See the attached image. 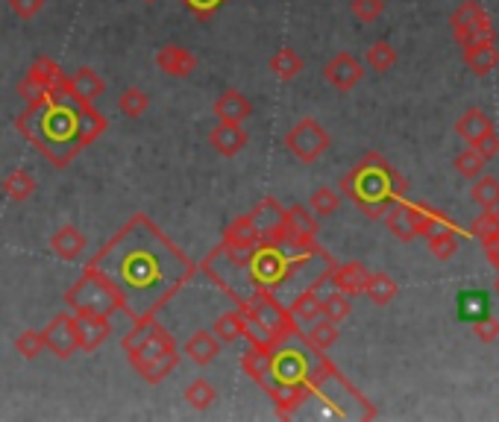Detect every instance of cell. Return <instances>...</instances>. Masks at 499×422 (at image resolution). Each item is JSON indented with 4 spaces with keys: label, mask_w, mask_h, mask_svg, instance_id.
Listing matches in <instances>:
<instances>
[{
    "label": "cell",
    "mask_w": 499,
    "mask_h": 422,
    "mask_svg": "<svg viewBox=\"0 0 499 422\" xmlns=\"http://www.w3.org/2000/svg\"><path fill=\"white\" fill-rule=\"evenodd\" d=\"M88 264L115 285L124 299V314L133 323L153 320L197 273L194 261L141 211Z\"/></svg>",
    "instance_id": "1"
},
{
    "label": "cell",
    "mask_w": 499,
    "mask_h": 422,
    "mask_svg": "<svg viewBox=\"0 0 499 422\" xmlns=\"http://www.w3.org/2000/svg\"><path fill=\"white\" fill-rule=\"evenodd\" d=\"M15 126L50 165L65 170L88 144H95L109 129V121L95 106H83L68 95L50 91V97L38 109H24L18 115Z\"/></svg>",
    "instance_id": "2"
},
{
    "label": "cell",
    "mask_w": 499,
    "mask_h": 422,
    "mask_svg": "<svg viewBox=\"0 0 499 422\" xmlns=\"http://www.w3.org/2000/svg\"><path fill=\"white\" fill-rule=\"evenodd\" d=\"M338 191L352 206H359L362 215L379 220L391 203L409 196V179L397 167H391L379 153H367L347 176H341Z\"/></svg>",
    "instance_id": "3"
},
{
    "label": "cell",
    "mask_w": 499,
    "mask_h": 422,
    "mask_svg": "<svg viewBox=\"0 0 499 422\" xmlns=\"http://www.w3.org/2000/svg\"><path fill=\"white\" fill-rule=\"evenodd\" d=\"M121 347L127 352V361L148 385H159L179 367L182 352L177 347L174 335L165 326L153 320H138L124 335Z\"/></svg>",
    "instance_id": "4"
},
{
    "label": "cell",
    "mask_w": 499,
    "mask_h": 422,
    "mask_svg": "<svg viewBox=\"0 0 499 422\" xmlns=\"http://www.w3.org/2000/svg\"><path fill=\"white\" fill-rule=\"evenodd\" d=\"M239 308L247 320L244 337L250 340V347L270 352L277 343L300 335V323L294 320V314L288 311L285 302H280L273 294H268V290L250 294L244 302H239Z\"/></svg>",
    "instance_id": "5"
},
{
    "label": "cell",
    "mask_w": 499,
    "mask_h": 422,
    "mask_svg": "<svg viewBox=\"0 0 499 422\" xmlns=\"http://www.w3.org/2000/svg\"><path fill=\"white\" fill-rule=\"evenodd\" d=\"M65 306H68L71 314L115 316L117 311H124V299L107 276H103L97 267H91V264H86L80 279L65 290Z\"/></svg>",
    "instance_id": "6"
},
{
    "label": "cell",
    "mask_w": 499,
    "mask_h": 422,
    "mask_svg": "<svg viewBox=\"0 0 499 422\" xmlns=\"http://www.w3.org/2000/svg\"><path fill=\"white\" fill-rule=\"evenodd\" d=\"M314 349H309L303 340L288 337L282 343H277L268 352V381L261 387L268 393L280 390V387H294V385H309V373L314 364Z\"/></svg>",
    "instance_id": "7"
},
{
    "label": "cell",
    "mask_w": 499,
    "mask_h": 422,
    "mask_svg": "<svg viewBox=\"0 0 499 422\" xmlns=\"http://www.w3.org/2000/svg\"><path fill=\"white\" fill-rule=\"evenodd\" d=\"M385 226L388 232L397 237V241H414V237H426L432 229L450 223V217L443 211L432 208L426 203H409V200H397L391 203L385 211Z\"/></svg>",
    "instance_id": "8"
},
{
    "label": "cell",
    "mask_w": 499,
    "mask_h": 422,
    "mask_svg": "<svg viewBox=\"0 0 499 422\" xmlns=\"http://www.w3.org/2000/svg\"><path fill=\"white\" fill-rule=\"evenodd\" d=\"M450 26H453L455 45L462 50L470 45H479V42H496L494 21L479 0H464V4L453 12Z\"/></svg>",
    "instance_id": "9"
},
{
    "label": "cell",
    "mask_w": 499,
    "mask_h": 422,
    "mask_svg": "<svg viewBox=\"0 0 499 422\" xmlns=\"http://www.w3.org/2000/svg\"><path fill=\"white\" fill-rule=\"evenodd\" d=\"M285 150L291 153L297 162H303V165H314L318 158L330 150V132H326L314 117H300V121L285 132Z\"/></svg>",
    "instance_id": "10"
},
{
    "label": "cell",
    "mask_w": 499,
    "mask_h": 422,
    "mask_svg": "<svg viewBox=\"0 0 499 422\" xmlns=\"http://www.w3.org/2000/svg\"><path fill=\"white\" fill-rule=\"evenodd\" d=\"M42 337H45V349H50V355H56L59 361H68L76 352V316L71 311H59L54 320L47 323Z\"/></svg>",
    "instance_id": "11"
},
{
    "label": "cell",
    "mask_w": 499,
    "mask_h": 422,
    "mask_svg": "<svg viewBox=\"0 0 499 422\" xmlns=\"http://www.w3.org/2000/svg\"><path fill=\"white\" fill-rule=\"evenodd\" d=\"M285 235H288V246L291 249H309L318 244L321 223L306 206H291V208H285Z\"/></svg>",
    "instance_id": "12"
},
{
    "label": "cell",
    "mask_w": 499,
    "mask_h": 422,
    "mask_svg": "<svg viewBox=\"0 0 499 422\" xmlns=\"http://www.w3.org/2000/svg\"><path fill=\"white\" fill-rule=\"evenodd\" d=\"M59 95H68L83 106H95L103 95H107V83L95 68H80L74 76H62V83L54 88Z\"/></svg>",
    "instance_id": "13"
},
{
    "label": "cell",
    "mask_w": 499,
    "mask_h": 422,
    "mask_svg": "<svg viewBox=\"0 0 499 422\" xmlns=\"http://www.w3.org/2000/svg\"><path fill=\"white\" fill-rule=\"evenodd\" d=\"M323 79L335 91H341V95H347V91H352L364 79V68H362V62L352 56V53L341 50L323 65Z\"/></svg>",
    "instance_id": "14"
},
{
    "label": "cell",
    "mask_w": 499,
    "mask_h": 422,
    "mask_svg": "<svg viewBox=\"0 0 499 422\" xmlns=\"http://www.w3.org/2000/svg\"><path fill=\"white\" fill-rule=\"evenodd\" d=\"M76 316V352H95L112 337V316L100 314H74Z\"/></svg>",
    "instance_id": "15"
},
{
    "label": "cell",
    "mask_w": 499,
    "mask_h": 422,
    "mask_svg": "<svg viewBox=\"0 0 499 422\" xmlns=\"http://www.w3.org/2000/svg\"><path fill=\"white\" fill-rule=\"evenodd\" d=\"M367 267L362 261H335L330 276H326V285H332L335 290H341V294H347L350 299L359 296L364 290V282H367Z\"/></svg>",
    "instance_id": "16"
},
{
    "label": "cell",
    "mask_w": 499,
    "mask_h": 422,
    "mask_svg": "<svg viewBox=\"0 0 499 422\" xmlns=\"http://www.w3.org/2000/svg\"><path fill=\"white\" fill-rule=\"evenodd\" d=\"M259 229L250 215H239L220 235V246L229 249V253H250L259 244Z\"/></svg>",
    "instance_id": "17"
},
{
    "label": "cell",
    "mask_w": 499,
    "mask_h": 422,
    "mask_svg": "<svg viewBox=\"0 0 499 422\" xmlns=\"http://www.w3.org/2000/svg\"><path fill=\"white\" fill-rule=\"evenodd\" d=\"M86 249H88V237L80 226H74V223H65V226H59L54 237H50V253L62 261L83 258Z\"/></svg>",
    "instance_id": "18"
},
{
    "label": "cell",
    "mask_w": 499,
    "mask_h": 422,
    "mask_svg": "<svg viewBox=\"0 0 499 422\" xmlns=\"http://www.w3.org/2000/svg\"><path fill=\"white\" fill-rule=\"evenodd\" d=\"M156 68L168 76H191L197 71V56L179 45H165L156 50Z\"/></svg>",
    "instance_id": "19"
},
{
    "label": "cell",
    "mask_w": 499,
    "mask_h": 422,
    "mask_svg": "<svg viewBox=\"0 0 499 422\" xmlns=\"http://www.w3.org/2000/svg\"><path fill=\"white\" fill-rule=\"evenodd\" d=\"M209 144H212V150L220 153L223 158H232L247 147L250 136L241 129V124H218L209 132Z\"/></svg>",
    "instance_id": "20"
},
{
    "label": "cell",
    "mask_w": 499,
    "mask_h": 422,
    "mask_svg": "<svg viewBox=\"0 0 499 422\" xmlns=\"http://www.w3.org/2000/svg\"><path fill=\"white\" fill-rule=\"evenodd\" d=\"M250 115H253V103L235 88L223 91V95L215 100V117L220 124H244Z\"/></svg>",
    "instance_id": "21"
},
{
    "label": "cell",
    "mask_w": 499,
    "mask_h": 422,
    "mask_svg": "<svg viewBox=\"0 0 499 422\" xmlns=\"http://www.w3.org/2000/svg\"><path fill=\"white\" fill-rule=\"evenodd\" d=\"M182 355L197 367H209V364H215V358L220 355V340L212 332L200 328V332H194L186 343H182Z\"/></svg>",
    "instance_id": "22"
},
{
    "label": "cell",
    "mask_w": 499,
    "mask_h": 422,
    "mask_svg": "<svg viewBox=\"0 0 499 422\" xmlns=\"http://www.w3.org/2000/svg\"><path fill=\"white\" fill-rule=\"evenodd\" d=\"M464 65L476 74V76H488L499 68V47L496 42H479V45H470L464 47Z\"/></svg>",
    "instance_id": "23"
},
{
    "label": "cell",
    "mask_w": 499,
    "mask_h": 422,
    "mask_svg": "<svg viewBox=\"0 0 499 422\" xmlns=\"http://www.w3.org/2000/svg\"><path fill=\"white\" fill-rule=\"evenodd\" d=\"M426 241H429V253L438 261H450L458 253V244H462V229L450 220V223H443V226L432 229L426 235Z\"/></svg>",
    "instance_id": "24"
},
{
    "label": "cell",
    "mask_w": 499,
    "mask_h": 422,
    "mask_svg": "<svg viewBox=\"0 0 499 422\" xmlns=\"http://www.w3.org/2000/svg\"><path fill=\"white\" fill-rule=\"evenodd\" d=\"M338 323L332 320H326V316H318V320H311L306 332H300V340L306 343L309 349L314 352H326V349H332L335 343H338Z\"/></svg>",
    "instance_id": "25"
},
{
    "label": "cell",
    "mask_w": 499,
    "mask_h": 422,
    "mask_svg": "<svg viewBox=\"0 0 499 422\" xmlns=\"http://www.w3.org/2000/svg\"><path fill=\"white\" fill-rule=\"evenodd\" d=\"M491 314V296L484 290H462L458 294V320L462 323H479Z\"/></svg>",
    "instance_id": "26"
},
{
    "label": "cell",
    "mask_w": 499,
    "mask_h": 422,
    "mask_svg": "<svg viewBox=\"0 0 499 422\" xmlns=\"http://www.w3.org/2000/svg\"><path fill=\"white\" fill-rule=\"evenodd\" d=\"M455 132H458V138H462L464 144H473V141H479L482 136H488V132H496V126H494V121L482 109H467L455 121Z\"/></svg>",
    "instance_id": "27"
},
{
    "label": "cell",
    "mask_w": 499,
    "mask_h": 422,
    "mask_svg": "<svg viewBox=\"0 0 499 422\" xmlns=\"http://www.w3.org/2000/svg\"><path fill=\"white\" fill-rule=\"evenodd\" d=\"M321 287L323 285H309L306 290H300V294L288 302V311L294 314V320L297 323H311V320H318L321 316Z\"/></svg>",
    "instance_id": "28"
},
{
    "label": "cell",
    "mask_w": 499,
    "mask_h": 422,
    "mask_svg": "<svg viewBox=\"0 0 499 422\" xmlns=\"http://www.w3.org/2000/svg\"><path fill=\"white\" fill-rule=\"evenodd\" d=\"M268 68H270L273 76L282 79V83H291V79H297L300 74H303L306 62H303V56H300V53H297L294 47H280V50L270 56Z\"/></svg>",
    "instance_id": "29"
},
{
    "label": "cell",
    "mask_w": 499,
    "mask_h": 422,
    "mask_svg": "<svg viewBox=\"0 0 499 422\" xmlns=\"http://www.w3.org/2000/svg\"><path fill=\"white\" fill-rule=\"evenodd\" d=\"M250 217H253L259 235H265V232H270V229L282 226V220H285V208L280 206L277 196H261V200L253 206V211H250Z\"/></svg>",
    "instance_id": "30"
},
{
    "label": "cell",
    "mask_w": 499,
    "mask_h": 422,
    "mask_svg": "<svg viewBox=\"0 0 499 422\" xmlns=\"http://www.w3.org/2000/svg\"><path fill=\"white\" fill-rule=\"evenodd\" d=\"M362 294L371 299L373 306H391L393 296H397V282H393L388 273H371Z\"/></svg>",
    "instance_id": "31"
},
{
    "label": "cell",
    "mask_w": 499,
    "mask_h": 422,
    "mask_svg": "<svg viewBox=\"0 0 499 422\" xmlns=\"http://www.w3.org/2000/svg\"><path fill=\"white\" fill-rule=\"evenodd\" d=\"M0 191H4L12 203H27L36 194V176L27 174V170H12L4 179V185H0Z\"/></svg>",
    "instance_id": "32"
},
{
    "label": "cell",
    "mask_w": 499,
    "mask_h": 422,
    "mask_svg": "<svg viewBox=\"0 0 499 422\" xmlns=\"http://www.w3.org/2000/svg\"><path fill=\"white\" fill-rule=\"evenodd\" d=\"M215 337L220 340V343H235L239 337H244V332H247V320H244V314H241V308H235V311H223L218 320H215Z\"/></svg>",
    "instance_id": "33"
},
{
    "label": "cell",
    "mask_w": 499,
    "mask_h": 422,
    "mask_svg": "<svg viewBox=\"0 0 499 422\" xmlns=\"http://www.w3.org/2000/svg\"><path fill=\"white\" fill-rule=\"evenodd\" d=\"M470 200L479 208H499V179L494 176H476L470 185Z\"/></svg>",
    "instance_id": "34"
},
{
    "label": "cell",
    "mask_w": 499,
    "mask_h": 422,
    "mask_svg": "<svg viewBox=\"0 0 499 422\" xmlns=\"http://www.w3.org/2000/svg\"><path fill=\"white\" fill-rule=\"evenodd\" d=\"M148 109H150V95H148V91L136 88V85L124 88L121 97H117V112L127 115V117H133V121H136V117H141Z\"/></svg>",
    "instance_id": "35"
},
{
    "label": "cell",
    "mask_w": 499,
    "mask_h": 422,
    "mask_svg": "<svg viewBox=\"0 0 499 422\" xmlns=\"http://www.w3.org/2000/svg\"><path fill=\"white\" fill-rule=\"evenodd\" d=\"M341 206V194L330 185H321V188H314L311 196H309V208L314 217H332Z\"/></svg>",
    "instance_id": "36"
},
{
    "label": "cell",
    "mask_w": 499,
    "mask_h": 422,
    "mask_svg": "<svg viewBox=\"0 0 499 422\" xmlns=\"http://www.w3.org/2000/svg\"><path fill=\"white\" fill-rule=\"evenodd\" d=\"M186 402L194 407V411H209L218 402V390L212 387L209 378H194L186 387Z\"/></svg>",
    "instance_id": "37"
},
{
    "label": "cell",
    "mask_w": 499,
    "mask_h": 422,
    "mask_svg": "<svg viewBox=\"0 0 499 422\" xmlns=\"http://www.w3.org/2000/svg\"><path fill=\"white\" fill-rule=\"evenodd\" d=\"M38 85H45L47 91H54L59 83H62V68H59V62L56 59H50V56H38L36 62H33V68L27 71Z\"/></svg>",
    "instance_id": "38"
},
{
    "label": "cell",
    "mask_w": 499,
    "mask_h": 422,
    "mask_svg": "<svg viewBox=\"0 0 499 422\" xmlns=\"http://www.w3.org/2000/svg\"><path fill=\"white\" fill-rule=\"evenodd\" d=\"M393 65H397V50L388 42H373L367 47V68L373 74H388Z\"/></svg>",
    "instance_id": "39"
},
{
    "label": "cell",
    "mask_w": 499,
    "mask_h": 422,
    "mask_svg": "<svg viewBox=\"0 0 499 422\" xmlns=\"http://www.w3.org/2000/svg\"><path fill=\"white\" fill-rule=\"evenodd\" d=\"M352 311V302L347 294H341V290L332 287V294H326L321 299V316H326V320H332V323H341V320H347Z\"/></svg>",
    "instance_id": "40"
},
{
    "label": "cell",
    "mask_w": 499,
    "mask_h": 422,
    "mask_svg": "<svg viewBox=\"0 0 499 422\" xmlns=\"http://www.w3.org/2000/svg\"><path fill=\"white\" fill-rule=\"evenodd\" d=\"M241 367H244V373L256 381V385H265V381H268V352L265 349L250 347L241 355Z\"/></svg>",
    "instance_id": "41"
},
{
    "label": "cell",
    "mask_w": 499,
    "mask_h": 422,
    "mask_svg": "<svg viewBox=\"0 0 499 422\" xmlns=\"http://www.w3.org/2000/svg\"><path fill=\"white\" fill-rule=\"evenodd\" d=\"M473 237H476L479 244L484 241H491V237L499 232V208H482V215L470 223V229H467Z\"/></svg>",
    "instance_id": "42"
},
{
    "label": "cell",
    "mask_w": 499,
    "mask_h": 422,
    "mask_svg": "<svg viewBox=\"0 0 499 422\" xmlns=\"http://www.w3.org/2000/svg\"><path fill=\"white\" fill-rule=\"evenodd\" d=\"M453 165H455V174L462 176V179H470V182L484 174V158L473 147H467L464 153H458Z\"/></svg>",
    "instance_id": "43"
},
{
    "label": "cell",
    "mask_w": 499,
    "mask_h": 422,
    "mask_svg": "<svg viewBox=\"0 0 499 422\" xmlns=\"http://www.w3.org/2000/svg\"><path fill=\"white\" fill-rule=\"evenodd\" d=\"M15 352L21 355L24 361H36L38 355L45 352V337H42V332H36V328H27V332H21L15 337Z\"/></svg>",
    "instance_id": "44"
},
{
    "label": "cell",
    "mask_w": 499,
    "mask_h": 422,
    "mask_svg": "<svg viewBox=\"0 0 499 422\" xmlns=\"http://www.w3.org/2000/svg\"><path fill=\"white\" fill-rule=\"evenodd\" d=\"M350 12L356 15L362 24H373L382 18L385 12V0H350Z\"/></svg>",
    "instance_id": "45"
},
{
    "label": "cell",
    "mask_w": 499,
    "mask_h": 422,
    "mask_svg": "<svg viewBox=\"0 0 499 422\" xmlns=\"http://www.w3.org/2000/svg\"><path fill=\"white\" fill-rule=\"evenodd\" d=\"M18 95L24 97V103H27V109H38V106H42V103L50 97V91H47L45 85H38L36 79L27 74V76H24L21 83H18Z\"/></svg>",
    "instance_id": "46"
},
{
    "label": "cell",
    "mask_w": 499,
    "mask_h": 422,
    "mask_svg": "<svg viewBox=\"0 0 499 422\" xmlns=\"http://www.w3.org/2000/svg\"><path fill=\"white\" fill-rule=\"evenodd\" d=\"M179 4L186 6L197 21H209L223 4H229V0H179Z\"/></svg>",
    "instance_id": "47"
},
{
    "label": "cell",
    "mask_w": 499,
    "mask_h": 422,
    "mask_svg": "<svg viewBox=\"0 0 499 422\" xmlns=\"http://www.w3.org/2000/svg\"><path fill=\"white\" fill-rule=\"evenodd\" d=\"M473 332H476V340H482V343H494V340H499V320H496L494 314H488L484 320L473 323Z\"/></svg>",
    "instance_id": "48"
},
{
    "label": "cell",
    "mask_w": 499,
    "mask_h": 422,
    "mask_svg": "<svg viewBox=\"0 0 499 422\" xmlns=\"http://www.w3.org/2000/svg\"><path fill=\"white\" fill-rule=\"evenodd\" d=\"M9 9L15 12L21 21H33L38 12L45 9V0H9Z\"/></svg>",
    "instance_id": "49"
},
{
    "label": "cell",
    "mask_w": 499,
    "mask_h": 422,
    "mask_svg": "<svg viewBox=\"0 0 499 422\" xmlns=\"http://www.w3.org/2000/svg\"><path fill=\"white\" fill-rule=\"evenodd\" d=\"M467 147H473V150H476L484 158V162H488V158L499 156V136H496V132H488V136H482L479 141L467 144Z\"/></svg>",
    "instance_id": "50"
},
{
    "label": "cell",
    "mask_w": 499,
    "mask_h": 422,
    "mask_svg": "<svg viewBox=\"0 0 499 422\" xmlns=\"http://www.w3.org/2000/svg\"><path fill=\"white\" fill-rule=\"evenodd\" d=\"M482 249H484V258L491 261V267H494V270H499V232L491 237V241H484V244H482Z\"/></svg>",
    "instance_id": "51"
},
{
    "label": "cell",
    "mask_w": 499,
    "mask_h": 422,
    "mask_svg": "<svg viewBox=\"0 0 499 422\" xmlns=\"http://www.w3.org/2000/svg\"><path fill=\"white\" fill-rule=\"evenodd\" d=\"M494 290H496V296H499V270H496V282H494Z\"/></svg>",
    "instance_id": "52"
},
{
    "label": "cell",
    "mask_w": 499,
    "mask_h": 422,
    "mask_svg": "<svg viewBox=\"0 0 499 422\" xmlns=\"http://www.w3.org/2000/svg\"><path fill=\"white\" fill-rule=\"evenodd\" d=\"M144 4H156V0H144Z\"/></svg>",
    "instance_id": "53"
}]
</instances>
